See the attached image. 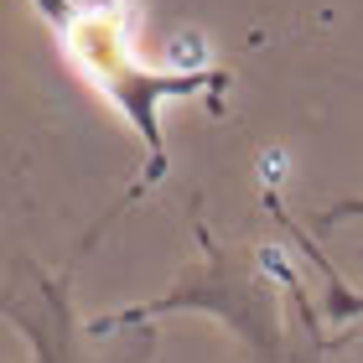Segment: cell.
<instances>
[{"mask_svg":"<svg viewBox=\"0 0 363 363\" xmlns=\"http://www.w3.org/2000/svg\"><path fill=\"white\" fill-rule=\"evenodd\" d=\"M358 213H363V197H358V203H342V208H333V213H327V223H337V218H358Z\"/></svg>","mask_w":363,"mask_h":363,"instance_id":"cell-4","label":"cell"},{"mask_svg":"<svg viewBox=\"0 0 363 363\" xmlns=\"http://www.w3.org/2000/svg\"><path fill=\"white\" fill-rule=\"evenodd\" d=\"M42 16L57 26L62 47H68L73 68L89 78L99 94H109L125 109L145 145V177L140 187L167 172V140H161V99H187L203 89H223V73H156L135 57L130 42V11L125 0H37Z\"/></svg>","mask_w":363,"mask_h":363,"instance_id":"cell-1","label":"cell"},{"mask_svg":"<svg viewBox=\"0 0 363 363\" xmlns=\"http://www.w3.org/2000/svg\"><path fill=\"white\" fill-rule=\"evenodd\" d=\"M296 244H301V250L322 265V280H327V296H322V301H327V317H337V322H358V327H363V291L342 286V280L333 275V265L322 259V250H317V244H311L306 234H296Z\"/></svg>","mask_w":363,"mask_h":363,"instance_id":"cell-3","label":"cell"},{"mask_svg":"<svg viewBox=\"0 0 363 363\" xmlns=\"http://www.w3.org/2000/svg\"><path fill=\"white\" fill-rule=\"evenodd\" d=\"M37 306L16 311V322L26 327V342L31 353H37V363H84L78 358V342H73V311H68V296H62L57 280H37Z\"/></svg>","mask_w":363,"mask_h":363,"instance_id":"cell-2","label":"cell"}]
</instances>
